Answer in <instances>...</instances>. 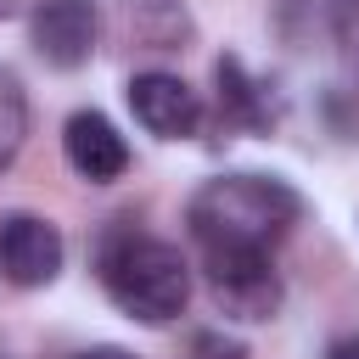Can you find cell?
Masks as SVG:
<instances>
[{"label":"cell","mask_w":359,"mask_h":359,"mask_svg":"<svg viewBox=\"0 0 359 359\" xmlns=\"http://www.w3.org/2000/svg\"><path fill=\"white\" fill-rule=\"evenodd\" d=\"M185 219L202 247H264L269 252L303 219V196L280 174H219L196 185Z\"/></svg>","instance_id":"cell-1"},{"label":"cell","mask_w":359,"mask_h":359,"mask_svg":"<svg viewBox=\"0 0 359 359\" xmlns=\"http://www.w3.org/2000/svg\"><path fill=\"white\" fill-rule=\"evenodd\" d=\"M101 286H107V297L129 320L168 325L191 303V264L180 258L174 241H157V236H112L101 247Z\"/></svg>","instance_id":"cell-2"},{"label":"cell","mask_w":359,"mask_h":359,"mask_svg":"<svg viewBox=\"0 0 359 359\" xmlns=\"http://www.w3.org/2000/svg\"><path fill=\"white\" fill-rule=\"evenodd\" d=\"M202 275H208V297L224 320L264 325L280 314L286 286L264 247H202Z\"/></svg>","instance_id":"cell-3"},{"label":"cell","mask_w":359,"mask_h":359,"mask_svg":"<svg viewBox=\"0 0 359 359\" xmlns=\"http://www.w3.org/2000/svg\"><path fill=\"white\" fill-rule=\"evenodd\" d=\"M28 39L39 50V62L73 73L95 56V39H101V11L95 0H34L28 11Z\"/></svg>","instance_id":"cell-4"},{"label":"cell","mask_w":359,"mask_h":359,"mask_svg":"<svg viewBox=\"0 0 359 359\" xmlns=\"http://www.w3.org/2000/svg\"><path fill=\"white\" fill-rule=\"evenodd\" d=\"M123 95H129L135 123H140L146 135H157V140H191V135L202 129V95H196L180 73H163V67L135 73Z\"/></svg>","instance_id":"cell-5"},{"label":"cell","mask_w":359,"mask_h":359,"mask_svg":"<svg viewBox=\"0 0 359 359\" xmlns=\"http://www.w3.org/2000/svg\"><path fill=\"white\" fill-rule=\"evenodd\" d=\"M62 258H67V247H62V230L50 219H39V213H6L0 219V275L11 286H22V292L50 286L62 275Z\"/></svg>","instance_id":"cell-6"},{"label":"cell","mask_w":359,"mask_h":359,"mask_svg":"<svg viewBox=\"0 0 359 359\" xmlns=\"http://www.w3.org/2000/svg\"><path fill=\"white\" fill-rule=\"evenodd\" d=\"M62 157H67V168L79 174V180H90V185H112V180H123V168H129V140L118 135V123L107 118V112H73L67 123H62Z\"/></svg>","instance_id":"cell-7"},{"label":"cell","mask_w":359,"mask_h":359,"mask_svg":"<svg viewBox=\"0 0 359 359\" xmlns=\"http://www.w3.org/2000/svg\"><path fill=\"white\" fill-rule=\"evenodd\" d=\"M213 84H219V112H224L230 123H252V129L275 123V107H269L264 84H252L236 56H219V62H213Z\"/></svg>","instance_id":"cell-8"},{"label":"cell","mask_w":359,"mask_h":359,"mask_svg":"<svg viewBox=\"0 0 359 359\" xmlns=\"http://www.w3.org/2000/svg\"><path fill=\"white\" fill-rule=\"evenodd\" d=\"M191 359H247V348L224 331H196L191 337Z\"/></svg>","instance_id":"cell-9"},{"label":"cell","mask_w":359,"mask_h":359,"mask_svg":"<svg viewBox=\"0 0 359 359\" xmlns=\"http://www.w3.org/2000/svg\"><path fill=\"white\" fill-rule=\"evenodd\" d=\"M73 359H135L129 348H84V353H73Z\"/></svg>","instance_id":"cell-10"},{"label":"cell","mask_w":359,"mask_h":359,"mask_svg":"<svg viewBox=\"0 0 359 359\" xmlns=\"http://www.w3.org/2000/svg\"><path fill=\"white\" fill-rule=\"evenodd\" d=\"M331 359H359V337H342V342L331 348Z\"/></svg>","instance_id":"cell-11"},{"label":"cell","mask_w":359,"mask_h":359,"mask_svg":"<svg viewBox=\"0 0 359 359\" xmlns=\"http://www.w3.org/2000/svg\"><path fill=\"white\" fill-rule=\"evenodd\" d=\"M0 11H6V0H0Z\"/></svg>","instance_id":"cell-12"}]
</instances>
